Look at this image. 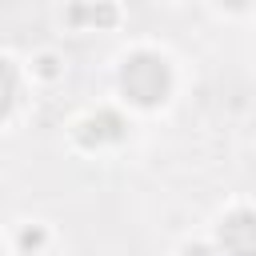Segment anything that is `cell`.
Masks as SVG:
<instances>
[{"mask_svg": "<svg viewBox=\"0 0 256 256\" xmlns=\"http://www.w3.org/2000/svg\"><path fill=\"white\" fill-rule=\"evenodd\" d=\"M124 88H128L140 104H152V100H160V92H164V68H160L156 60L140 56V60H132V64L124 68Z\"/></svg>", "mask_w": 256, "mask_h": 256, "instance_id": "cell-1", "label": "cell"}, {"mask_svg": "<svg viewBox=\"0 0 256 256\" xmlns=\"http://www.w3.org/2000/svg\"><path fill=\"white\" fill-rule=\"evenodd\" d=\"M8 96H12V76H8V68H0V112L8 108Z\"/></svg>", "mask_w": 256, "mask_h": 256, "instance_id": "cell-2", "label": "cell"}]
</instances>
